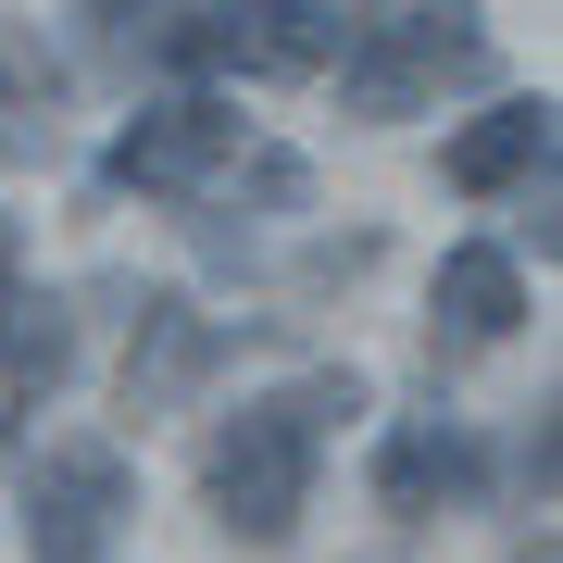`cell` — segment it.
<instances>
[{
	"instance_id": "6da1fadb",
	"label": "cell",
	"mask_w": 563,
	"mask_h": 563,
	"mask_svg": "<svg viewBox=\"0 0 563 563\" xmlns=\"http://www.w3.org/2000/svg\"><path fill=\"white\" fill-rule=\"evenodd\" d=\"M351 413H363V376H351V363H313V376L251 388L239 413H213V439H201L213 526L239 551H288L301 514H313V463H325V439H339Z\"/></svg>"
},
{
	"instance_id": "7a4b0ae2",
	"label": "cell",
	"mask_w": 563,
	"mask_h": 563,
	"mask_svg": "<svg viewBox=\"0 0 563 563\" xmlns=\"http://www.w3.org/2000/svg\"><path fill=\"white\" fill-rule=\"evenodd\" d=\"M488 76V25L476 0H401V13H351L339 25V113L351 125H401L439 88Z\"/></svg>"
},
{
	"instance_id": "3957f363",
	"label": "cell",
	"mask_w": 563,
	"mask_h": 563,
	"mask_svg": "<svg viewBox=\"0 0 563 563\" xmlns=\"http://www.w3.org/2000/svg\"><path fill=\"white\" fill-rule=\"evenodd\" d=\"M125 514H139V476L113 439H51L25 463V563H113Z\"/></svg>"
},
{
	"instance_id": "277c9868",
	"label": "cell",
	"mask_w": 563,
	"mask_h": 563,
	"mask_svg": "<svg viewBox=\"0 0 563 563\" xmlns=\"http://www.w3.org/2000/svg\"><path fill=\"white\" fill-rule=\"evenodd\" d=\"M176 63L201 76H325L339 63V13L325 0H201V13L151 25Z\"/></svg>"
},
{
	"instance_id": "5b68a950",
	"label": "cell",
	"mask_w": 563,
	"mask_h": 563,
	"mask_svg": "<svg viewBox=\"0 0 563 563\" xmlns=\"http://www.w3.org/2000/svg\"><path fill=\"white\" fill-rule=\"evenodd\" d=\"M239 151H251L239 101L188 88V101H151V113H125V139L101 151V176H113V188H139V201H188V188H213Z\"/></svg>"
},
{
	"instance_id": "8992f818",
	"label": "cell",
	"mask_w": 563,
	"mask_h": 563,
	"mask_svg": "<svg viewBox=\"0 0 563 563\" xmlns=\"http://www.w3.org/2000/svg\"><path fill=\"white\" fill-rule=\"evenodd\" d=\"M514 325H526V263L488 251V239H463V251L439 263V301H426V351L463 363V351H501Z\"/></svg>"
},
{
	"instance_id": "52a82bcc",
	"label": "cell",
	"mask_w": 563,
	"mask_h": 563,
	"mask_svg": "<svg viewBox=\"0 0 563 563\" xmlns=\"http://www.w3.org/2000/svg\"><path fill=\"white\" fill-rule=\"evenodd\" d=\"M63 376H76V313L63 301H0V451H25V426L63 401Z\"/></svg>"
},
{
	"instance_id": "ba28073f",
	"label": "cell",
	"mask_w": 563,
	"mask_h": 563,
	"mask_svg": "<svg viewBox=\"0 0 563 563\" xmlns=\"http://www.w3.org/2000/svg\"><path fill=\"white\" fill-rule=\"evenodd\" d=\"M476 488H488V451L463 439L451 413H413L401 439L376 451V514H401V526H426L439 501H476Z\"/></svg>"
},
{
	"instance_id": "9c48e42d",
	"label": "cell",
	"mask_w": 563,
	"mask_h": 563,
	"mask_svg": "<svg viewBox=\"0 0 563 563\" xmlns=\"http://www.w3.org/2000/svg\"><path fill=\"white\" fill-rule=\"evenodd\" d=\"M439 176L463 188V201H501V188L551 176V101H488V113L439 151Z\"/></svg>"
},
{
	"instance_id": "30bf717a",
	"label": "cell",
	"mask_w": 563,
	"mask_h": 563,
	"mask_svg": "<svg viewBox=\"0 0 563 563\" xmlns=\"http://www.w3.org/2000/svg\"><path fill=\"white\" fill-rule=\"evenodd\" d=\"M63 113V63L38 51V25H0V163H38Z\"/></svg>"
},
{
	"instance_id": "8fae6325",
	"label": "cell",
	"mask_w": 563,
	"mask_h": 563,
	"mask_svg": "<svg viewBox=\"0 0 563 563\" xmlns=\"http://www.w3.org/2000/svg\"><path fill=\"white\" fill-rule=\"evenodd\" d=\"M139 325H151V351H125V413H163L213 363V325L188 313V301H139Z\"/></svg>"
},
{
	"instance_id": "7c38bea8",
	"label": "cell",
	"mask_w": 563,
	"mask_h": 563,
	"mask_svg": "<svg viewBox=\"0 0 563 563\" xmlns=\"http://www.w3.org/2000/svg\"><path fill=\"white\" fill-rule=\"evenodd\" d=\"M76 13H88V38H101V51L125 63V51L151 38V13H163V0H76Z\"/></svg>"
},
{
	"instance_id": "4fadbf2b",
	"label": "cell",
	"mask_w": 563,
	"mask_h": 563,
	"mask_svg": "<svg viewBox=\"0 0 563 563\" xmlns=\"http://www.w3.org/2000/svg\"><path fill=\"white\" fill-rule=\"evenodd\" d=\"M13 288H25V239L0 225V301H13Z\"/></svg>"
},
{
	"instance_id": "5bb4252c",
	"label": "cell",
	"mask_w": 563,
	"mask_h": 563,
	"mask_svg": "<svg viewBox=\"0 0 563 563\" xmlns=\"http://www.w3.org/2000/svg\"><path fill=\"white\" fill-rule=\"evenodd\" d=\"M514 563H551V526H539V539H526V551H514Z\"/></svg>"
}]
</instances>
